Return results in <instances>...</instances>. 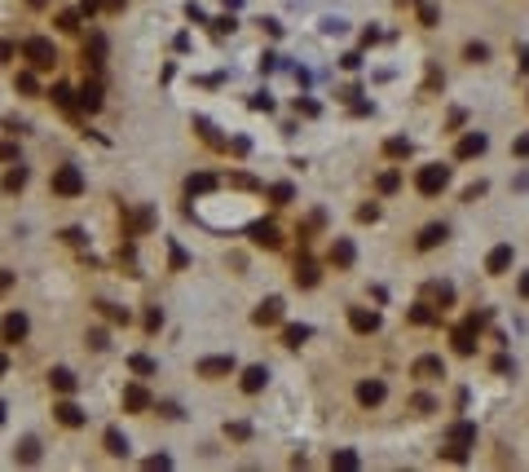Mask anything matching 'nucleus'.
I'll list each match as a JSON object with an SVG mask.
<instances>
[{
    "label": "nucleus",
    "instance_id": "1",
    "mask_svg": "<svg viewBox=\"0 0 529 472\" xmlns=\"http://www.w3.org/2000/svg\"><path fill=\"white\" fill-rule=\"evenodd\" d=\"M22 58L31 62V71H53L57 49H53V40H44V35H31V40H22Z\"/></svg>",
    "mask_w": 529,
    "mask_h": 472
},
{
    "label": "nucleus",
    "instance_id": "2",
    "mask_svg": "<svg viewBox=\"0 0 529 472\" xmlns=\"http://www.w3.org/2000/svg\"><path fill=\"white\" fill-rule=\"evenodd\" d=\"M450 186V168L446 164H424V168H419V173H415V190H419V195H441V190H446Z\"/></svg>",
    "mask_w": 529,
    "mask_h": 472
},
{
    "label": "nucleus",
    "instance_id": "3",
    "mask_svg": "<svg viewBox=\"0 0 529 472\" xmlns=\"http://www.w3.org/2000/svg\"><path fill=\"white\" fill-rule=\"evenodd\" d=\"M53 195H57V199H80V195H84V173H80L75 164L53 168Z\"/></svg>",
    "mask_w": 529,
    "mask_h": 472
},
{
    "label": "nucleus",
    "instance_id": "4",
    "mask_svg": "<svg viewBox=\"0 0 529 472\" xmlns=\"http://www.w3.org/2000/svg\"><path fill=\"white\" fill-rule=\"evenodd\" d=\"M481 326H485V313H472V318H467L463 326H454V335H450V340H454V353H476V335H481Z\"/></svg>",
    "mask_w": 529,
    "mask_h": 472
},
{
    "label": "nucleus",
    "instance_id": "5",
    "mask_svg": "<svg viewBox=\"0 0 529 472\" xmlns=\"http://www.w3.org/2000/svg\"><path fill=\"white\" fill-rule=\"evenodd\" d=\"M251 322H256V326H278L283 322V300L278 296H264L256 305V313H251Z\"/></svg>",
    "mask_w": 529,
    "mask_h": 472
},
{
    "label": "nucleus",
    "instance_id": "6",
    "mask_svg": "<svg viewBox=\"0 0 529 472\" xmlns=\"http://www.w3.org/2000/svg\"><path fill=\"white\" fill-rule=\"evenodd\" d=\"M512 261H516L512 243H499V247H490V256H485V274H508V270H512Z\"/></svg>",
    "mask_w": 529,
    "mask_h": 472
},
{
    "label": "nucleus",
    "instance_id": "7",
    "mask_svg": "<svg viewBox=\"0 0 529 472\" xmlns=\"http://www.w3.org/2000/svg\"><path fill=\"white\" fill-rule=\"evenodd\" d=\"M348 326L357 335H375L379 331V313L375 309H348Z\"/></svg>",
    "mask_w": 529,
    "mask_h": 472
},
{
    "label": "nucleus",
    "instance_id": "8",
    "mask_svg": "<svg viewBox=\"0 0 529 472\" xmlns=\"http://www.w3.org/2000/svg\"><path fill=\"white\" fill-rule=\"evenodd\" d=\"M411 375H415V380H446V362H441V358H415V367H411Z\"/></svg>",
    "mask_w": 529,
    "mask_h": 472
},
{
    "label": "nucleus",
    "instance_id": "9",
    "mask_svg": "<svg viewBox=\"0 0 529 472\" xmlns=\"http://www.w3.org/2000/svg\"><path fill=\"white\" fill-rule=\"evenodd\" d=\"M0 335H5V344H18L22 335H27V313H5V322H0Z\"/></svg>",
    "mask_w": 529,
    "mask_h": 472
},
{
    "label": "nucleus",
    "instance_id": "10",
    "mask_svg": "<svg viewBox=\"0 0 529 472\" xmlns=\"http://www.w3.org/2000/svg\"><path fill=\"white\" fill-rule=\"evenodd\" d=\"M199 375L203 380H225V375H234V358H203Z\"/></svg>",
    "mask_w": 529,
    "mask_h": 472
},
{
    "label": "nucleus",
    "instance_id": "11",
    "mask_svg": "<svg viewBox=\"0 0 529 472\" xmlns=\"http://www.w3.org/2000/svg\"><path fill=\"white\" fill-rule=\"evenodd\" d=\"M459 159H476V155H485V132H463L459 146H454Z\"/></svg>",
    "mask_w": 529,
    "mask_h": 472
},
{
    "label": "nucleus",
    "instance_id": "12",
    "mask_svg": "<svg viewBox=\"0 0 529 472\" xmlns=\"http://www.w3.org/2000/svg\"><path fill=\"white\" fill-rule=\"evenodd\" d=\"M124 410H132V415H137V410H150V389L146 384H128L124 389Z\"/></svg>",
    "mask_w": 529,
    "mask_h": 472
},
{
    "label": "nucleus",
    "instance_id": "13",
    "mask_svg": "<svg viewBox=\"0 0 529 472\" xmlns=\"http://www.w3.org/2000/svg\"><path fill=\"white\" fill-rule=\"evenodd\" d=\"M49 384H53V393H62V397H71V393L80 389L75 371H66V367H53V371H49Z\"/></svg>",
    "mask_w": 529,
    "mask_h": 472
},
{
    "label": "nucleus",
    "instance_id": "14",
    "mask_svg": "<svg viewBox=\"0 0 529 472\" xmlns=\"http://www.w3.org/2000/svg\"><path fill=\"white\" fill-rule=\"evenodd\" d=\"M251 243H256V247H264V252L283 247V234H278V225H251Z\"/></svg>",
    "mask_w": 529,
    "mask_h": 472
},
{
    "label": "nucleus",
    "instance_id": "15",
    "mask_svg": "<svg viewBox=\"0 0 529 472\" xmlns=\"http://www.w3.org/2000/svg\"><path fill=\"white\" fill-rule=\"evenodd\" d=\"M53 419L62 423V428H80V423H84V410H80L75 402H57V406H53Z\"/></svg>",
    "mask_w": 529,
    "mask_h": 472
},
{
    "label": "nucleus",
    "instance_id": "16",
    "mask_svg": "<svg viewBox=\"0 0 529 472\" xmlns=\"http://www.w3.org/2000/svg\"><path fill=\"white\" fill-rule=\"evenodd\" d=\"M357 402H362V406H379L384 402V380H362V384H357Z\"/></svg>",
    "mask_w": 529,
    "mask_h": 472
},
{
    "label": "nucleus",
    "instance_id": "17",
    "mask_svg": "<svg viewBox=\"0 0 529 472\" xmlns=\"http://www.w3.org/2000/svg\"><path fill=\"white\" fill-rule=\"evenodd\" d=\"M238 384H243V393H260L264 384H269V371H264V367H247Z\"/></svg>",
    "mask_w": 529,
    "mask_h": 472
},
{
    "label": "nucleus",
    "instance_id": "18",
    "mask_svg": "<svg viewBox=\"0 0 529 472\" xmlns=\"http://www.w3.org/2000/svg\"><path fill=\"white\" fill-rule=\"evenodd\" d=\"M446 238H450V229H446V225H428L424 234H419V252H432V247H441Z\"/></svg>",
    "mask_w": 529,
    "mask_h": 472
},
{
    "label": "nucleus",
    "instance_id": "19",
    "mask_svg": "<svg viewBox=\"0 0 529 472\" xmlns=\"http://www.w3.org/2000/svg\"><path fill=\"white\" fill-rule=\"evenodd\" d=\"M14 459H18V464H40V442H35V437H22V442L14 446Z\"/></svg>",
    "mask_w": 529,
    "mask_h": 472
},
{
    "label": "nucleus",
    "instance_id": "20",
    "mask_svg": "<svg viewBox=\"0 0 529 472\" xmlns=\"http://www.w3.org/2000/svg\"><path fill=\"white\" fill-rule=\"evenodd\" d=\"M102 446H106V455H115V459H124V455H128V437H124L119 428H106Z\"/></svg>",
    "mask_w": 529,
    "mask_h": 472
},
{
    "label": "nucleus",
    "instance_id": "21",
    "mask_svg": "<svg viewBox=\"0 0 529 472\" xmlns=\"http://www.w3.org/2000/svg\"><path fill=\"white\" fill-rule=\"evenodd\" d=\"M80 106H84V111H102V84L98 80H93V84H84V89H80Z\"/></svg>",
    "mask_w": 529,
    "mask_h": 472
},
{
    "label": "nucleus",
    "instance_id": "22",
    "mask_svg": "<svg viewBox=\"0 0 529 472\" xmlns=\"http://www.w3.org/2000/svg\"><path fill=\"white\" fill-rule=\"evenodd\" d=\"M309 335H314V331H309L305 322H292V326H283V344H287V349H300V344L309 340Z\"/></svg>",
    "mask_w": 529,
    "mask_h": 472
},
{
    "label": "nucleus",
    "instance_id": "23",
    "mask_svg": "<svg viewBox=\"0 0 529 472\" xmlns=\"http://www.w3.org/2000/svg\"><path fill=\"white\" fill-rule=\"evenodd\" d=\"M450 442H454V446H472V442H476V423H472V419H459V423L450 428Z\"/></svg>",
    "mask_w": 529,
    "mask_h": 472
},
{
    "label": "nucleus",
    "instance_id": "24",
    "mask_svg": "<svg viewBox=\"0 0 529 472\" xmlns=\"http://www.w3.org/2000/svg\"><path fill=\"white\" fill-rule=\"evenodd\" d=\"M331 265H340V270L353 265V243H348V238H335L331 243Z\"/></svg>",
    "mask_w": 529,
    "mask_h": 472
},
{
    "label": "nucleus",
    "instance_id": "25",
    "mask_svg": "<svg viewBox=\"0 0 529 472\" xmlns=\"http://www.w3.org/2000/svg\"><path fill=\"white\" fill-rule=\"evenodd\" d=\"M292 199H296V186H292V181H278V186H269V203H274V208H287Z\"/></svg>",
    "mask_w": 529,
    "mask_h": 472
},
{
    "label": "nucleus",
    "instance_id": "26",
    "mask_svg": "<svg viewBox=\"0 0 529 472\" xmlns=\"http://www.w3.org/2000/svg\"><path fill=\"white\" fill-rule=\"evenodd\" d=\"M296 287H318V265L314 261H296Z\"/></svg>",
    "mask_w": 529,
    "mask_h": 472
},
{
    "label": "nucleus",
    "instance_id": "27",
    "mask_svg": "<svg viewBox=\"0 0 529 472\" xmlns=\"http://www.w3.org/2000/svg\"><path fill=\"white\" fill-rule=\"evenodd\" d=\"M49 98H53L57 111H75V93H71V84H53V93H49Z\"/></svg>",
    "mask_w": 529,
    "mask_h": 472
},
{
    "label": "nucleus",
    "instance_id": "28",
    "mask_svg": "<svg viewBox=\"0 0 529 472\" xmlns=\"http://www.w3.org/2000/svg\"><path fill=\"white\" fill-rule=\"evenodd\" d=\"M186 190H190V195H208V190H216V177L212 173H195L186 181Z\"/></svg>",
    "mask_w": 529,
    "mask_h": 472
},
{
    "label": "nucleus",
    "instance_id": "29",
    "mask_svg": "<svg viewBox=\"0 0 529 472\" xmlns=\"http://www.w3.org/2000/svg\"><path fill=\"white\" fill-rule=\"evenodd\" d=\"M384 155H388V159H406V155H411V141H406V137H388V141H384Z\"/></svg>",
    "mask_w": 529,
    "mask_h": 472
},
{
    "label": "nucleus",
    "instance_id": "30",
    "mask_svg": "<svg viewBox=\"0 0 529 472\" xmlns=\"http://www.w3.org/2000/svg\"><path fill=\"white\" fill-rule=\"evenodd\" d=\"M397 186H402V173H393V168H388V173H379V177H375V190H379V195H393Z\"/></svg>",
    "mask_w": 529,
    "mask_h": 472
},
{
    "label": "nucleus",
    "instance_id": "31",
    "mask_svg": "<svg viewBox=\"0 0 529 472\" xmlns=\"http://www.w3.org/2000/svg\"><path fill=\"white\" fill-rule=\"evenodd\" d=\"M128 371H132V375H154V358L132 353V358H128Z\"/></svg>",
    "mask_w": 529,
    "mask_h": 472
},
{
    "label": "nucleus",
    "instance_id": "32",
    "mask_svg": "<svg viewBox=\"0 0 529 472\" xmlns=\"http://www.w3.org/2000/svg\"><path fill=\"white\" fill-rule=\"evenodd\" d=\"M331 468L353 472V468H357V455H353V451H335V455H331Z\"/></svg>",
    "mask_w": 529,
    "mask_h": 472
},
{
    "label": "nucleus",
    "instance_id": "33",
    "mask_svg": "<svg viewBox=\"0 0 529 472\" xmlns=\"http://www.w3.org/2000/svg\"><path fill=\"white\" fill-rule=\"evenodd\" d=\"M195 128H199V137H203V141H208V146H216V150H221V146H225V141H221V137H216V128L208 124V119H195Z\"/></svg>",
    "mask_w": 529,
    "mask_h": 472
},
{
    "label": "nucleus",
    "instance_id": "34",
    "mask_svg": "<svg viewBox=\"0 0 529 472\" xmlns=\"http://www.w3.org/2000/svg\"><path fill=\"white\" fill-rule=\"evenodd\" d=\"M57 31H80V9H62L57 14Z\"/></svg>",
    "mask_w": 529,
    "mask_h": 472
},
{
    "label": "nucleus",
    "instance_id": "35",
    "mask_svg": "<svg viewBox=\"0 0 529 472\" xmlns=\"http://www.w3.org/2000/svg\"><path fill=\"white\" fill-rule=\"evenodd\" d=\"M27 186V168H9L5 173V190H22Z\"/></svg>",
    "mask_w": 529,
    "mask_h": 472
},
{
    "label": "nucleus",
    "instance_id": "36",
    "mask_svg": "<svg viewBox=\"0 0 529 472\" xmlns=\"http://www.w3.org/2000/svg\"><path fill=\"white\" fill-rule=\"evenodd\" d=\"M14 89H18V93H27V98H31V93H35V89H40V84H35V76H31V71H18V80H14Z\"/></svg>",
    "mask_w": 529,
    "mask_h": 472
},
{
    "label": "nucleus",
    "instance_id": "37",
    "mask_svg": "<svg viewBox=\"0 0 529 472\" xmlns=\"http://www.w3.org/2000/svg\"><path fill=\"white\" fill-rule=\"evenodd\" d=\"M411 410H419V415H432V410H437V402H432L428 393H415V397H411Z\"/></svg>",
    "mask_w": 529,
    "mask_h": 472
},
{
    "label": "nucleus",
    "instance_id": "38",
    "mask_svg": "<svg viewBox=\"0 0 529 472\" xmlns=\"http://www.w3.org/2000/svg\"><path fill=\"white\" fill-rule=\"evenodd\" d=\"M98 309H102L106 322H124V326H128V309H119V305H98Z\"/></svg>",
    "mask_w": 529,
    "mask_h": 472
},
{
    "label": "nucleus",
    "instance_id": "39",
    "mask_svg": "<svg viewBox=\"0 0 529 472\" xmlns=\"http://www.w3.org/2000/svg\"><path fill=\"white\" fill-rule=\"evenodd\" d=\"M428 296L437 300V305H450V300H454V287H446V283H437V287H428Z\"/></svg>",
    "mask_w": 529,
    "mask_h": 472
},
{
    "label": "nucleus",
    "instance_id": "40",
    "mask_svg": "<svg viewBox=\"0 0 529 472\" xmlns=\"http://www.w3.org/2000/svg\"><path fill=\"white\" fill-rule=\"evenodd\" d=\"M441 459H450V464H467V446H446V451H441Z\"/></svg>",
    "mask_w": 529,
    "mask_h": 472
},
{
    "label": "nucleus",
    "instance_id": "41",
    "mask_svg": "<svg viewBox=\"0 0 529 472\" xmlns=\"http://www.w3.org/2000/svg\"><path fill=\"white\" fill-rule=\"evenodd\" d=\"M437 18H441L437 5H419V22H424V27H437Z\"/></svg>",
    "mask_w": 529,
    "mask_h": 472
},
{
    "label": "nucleus",
    "instance_id": "42",
    "mask_svg": "<svg viewBox=\"0 0 529 472\" xmlns=\"http://www.w3.org/2000/svg\"><path fill=\"white\" fill-rule=\"evenodd\" d=\"M463 58H467V62H485V58H490V49H485V44H467V49H463Z\"/></svg>",
    "mask_w": 529,
    "mask_h": 472
},
{
    "label": "nucleus",
    "instance_id": "43",
    "mask_svg": "<svg viewBox=\"0 0 529 472\" xmlns=\"http://www.w3.org/2000/svg\"><path fill=\"white\" fill-rule=\"evenodd\" d=\"M411 322L428 326V322H432V305H415V309H411Z\"/></svg>",
    "mask_w": 529,
    "mask_h": 472
},
{
    "label": "nucleus",
    "instance_id": "44",
    "mask_svg": "<svg viewBox=\"0 0 529 472\" xmlns=\"http://www.w3.org/2000/svg\"><path fill=\"white\" fill-rule=\"evenodd\" d=\"M512 155H516V159H529V132H521V137L512 141Z\"/></svg>",
    "mask_w": 529,
    "mask_h": 472
},
{
    "label": "nucleus",
    "instance_id": "45",
    "mask_svg": "<svg viewBox=\"0 0 529 472\" xmlns=\"http://www.w3.org/2000/svg\"><path fill=\"white\" fill-rule=\"evenodd\" d=\"M230 186H234V190H256V177H247V173H234V177H230Z\"/></svg>",
    "mask_w": 529,
    "mask_h": 472
},
{
    "label": "nucleus",
    "instance_id": "46",
    "mask_svg": "<svg viewBox=\"0 0 529 472\" xmlns=\"http://www.w3.org/2000/svg\"><path fill=\"white\" fill-rule=\"evenodd\" d=\"M163 326V309H146V331H159Z\"/></svg>",
    "mask_w": 529,
    "mask_h": 472
},
{
    "label": "nucleus",
    "instance_id": "47",
    "mask_svg": "<svg viewBox=\"0 0 529 472\" xmlns=\"http://www.w3.org/2000/svg\"><path fill=\"white\" fill-rule=\"evenodd\" d=\"M357 221H379V208H375V203H366V208H357Z\"/></svg>",
    "mask_w": 529,
    "mask_h": 472
},
{
    "label": "nucleus",
    "instance_id": "48",
    "mask_svg": "<svg viewBox=\"0 0 529 472\" xmlns=\"http://www.w3.org/2000/svg\"><path fill=\"white\" fill-rule=\"evenodd\" d=\"M481 195H485V186H481V181H476V186H467V190H463V203H476Z\"/></svg>",
    "mask_w": 529,
    "mask_h": 472
},
{
    "label": "nucleus",
    "instance_id": "49",
    "mask_svg": "<svg viewBox=\"0 0 529 472\" xmlns=\"http://www.w3.org/2000/svg\"><path fill=\"white\" fill-rule=\"evenodd\" d=\"M225 432H230L234 442H243V437H247V423H225Z\"/></svg>",
    "mask_w": 529,
    "mask_h": 472
},
{
    "label": "nucleus",
    "instance_id": "50",
    "mask_svg": "<svg viewBox=\"0 0 529 472\" xmlns=\"http://www.w3.org/2000/svg\"><path fill=\"white\" fill-rule=\"evenodd\" d=\"M89 349H106V331H89Z\"/></svg>",
    "mask_w": 529,
    "mask_h": 472
},
{
    "label": "nucleus",
    "instance_id": "51",
    "mask_svg": "<svg viewBox=\"0 0 529 472\" xmlns=\"http://www.w3.org/2000/svg\"><path fill=\"white\" fill-rule=\"evenodd\" d=\"M102 9V0H80V14H98Z\"/></svg>",
    "mask_w": 529,
    "mask_h": 472
},
{
    "label": "nucleus",
    "instance_id": "52",
    "mask_svg": "<svg viewBox=\"0 0 529 472\" xmlns=\"http://www.w3.org/2000/svg\"><path fill=\"white\" fill-rule=\"evenodd\" d=\"M14 58V44H0V62H9Z\"/></svg>",
    "mask_w": 529,
    "mask_h": 472
},
{
    "label": "nucleus",
    "instance_id": "53",
    "mask_svg": "<svg viewBox=\"0 0 529 472\" xmlns=\"http://www.w3.org/2000/svg\"><path fill=\"white\" fill-rule=\"evenodd\" d=\"M102 9H111V14H115V9H124V0H102Z\"/></svg>",
    "mask_w": 529,
    "mask_h": 472
},
{
    "label": "nucleus",
    "instance_id": "54",
    "mask_svg": "<svg viewBox=\"0 0 529 472\" xmlns=\"http://www.w3.org/2000/svg\"><path fill=\"white\" fill-rule=\"evenodd\" d=\"M521 71H529V44H521Z\"/></svg>",
    "mask_w": 529,
    "mask_h": 472
},
{
    "label": "nucleus",
    "instance_id": "55",
    "mask_svg": "<svg viewBox=\"0 0 529 472\" xmlns=\"http://www.w3.org/2000/svg\"><path fill=\"white\" fill-rule=\"evenodd\" d=\"M516 292H521V296H525V300H529V274H525V278H521V287H516Z\"/></svg>",
    "mask_w": 529,
    "mask_h": 472
},
{
    "label": "nucleus",
    "instance_id": "56",
    "mask_svg": "<svg viewBox=\"0 0 529 472\" xmlns=\"http://www.w3.org/2000/svg\"><path fill=\"white\" fill-rule=\"evenodd\" d=\"M9 283H14V278H9V274H0V292H9Z\"/></svg>",
    "mask_w": 529,
    "mask_h": 472
},
{
    "label": "nucleus",
    "instance_id": "57",
    "mask_svg": "<svg viewBox=\"0 0 529 472\" xmlns=\"http://www.w3.org/2000/svg\"><path fill=\"white\" fill-rule=\"evenodd\" d=\"M9 371V358H5V349H0V375H5Z\"/></svg>",
    "mask_w": 529,
    "mask_h": 472
},
{
    "label": "nucleus",
    "instance_id": "58",
    "mask_svg": "<svg viewBox=\"0 0 529 472\" xmlns=\"http://www.w3.org/2000/svg\"><path fill=\"white\" fill-rule=\"evenodd\" d=\"M27 5H31V9H44V5H49V0H27Z\"/></svg>",
    "mask_w": 529,
    "mask_h": 472
},
{
    "label": "nucleus",
    "instance_id": "59",
    "mask_svg": "<svg viewBox=\"0 0 529 472\" xmlns=\"http://www.w3.org/2000/svg\"><path fill=\"white\" fill-rule=\"evenodd\" d=\"M397 5H419V0H397Z\"/></svg>",
    "mask_w": 529,
    "mask_h": 472
},
{
    "label": "nucleus",
    "instance_id": "60",
    "mask_svg": "<svg viewBox=\"0 0 529 472\" xmlns=\"http://www.w3.org/2000/svg\"><path fill=\"white\" fill-rule=\"evenodd\" d=\"M0 423H5V402H0Z\"/></svg>",
    "mask_w": 529,
    "mask_h": 472
}]
</instances>
